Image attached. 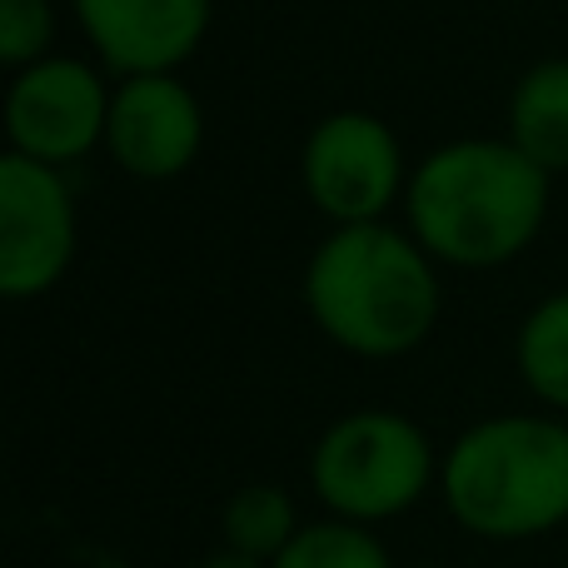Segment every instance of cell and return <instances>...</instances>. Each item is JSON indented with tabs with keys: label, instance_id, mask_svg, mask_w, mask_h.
I'll return each mask as SVG.
<instances>
[{
	"label": "cell",
	"instance_id": "obj_1",
	"mask_svg": "<svg viewBox=\"0 0 568 568\" xmlns=\"http://www.w3.org/2000/svg\"><path fill=\"white\" fill-rule=\"evenodd\" d=\"M554 210V175L509 135H459L414 160L404 230L439 270H504L529 255Z\"/></svg>",
	"mask_w": 568,
	"mask_h": 568
},
{
	"label": "cell",
	"instance_id": "obj_2",
	"mask_svg": "<svg viewBox=\"0 0 568 568\" xmlns=\"http://www.w3.org/2000/svg\"><path fill=\"white\" fill-rule=\"evenodd\" d=\"M310 324L354 359H404L444 314L439 260L404 225H344L310 250L300 275Z\"/></svg>",
	"mask_w": 568,
	"mask_h": 568
},
{
	"label": "cell",
	"instance_id": "obj_3",
	"mask_svg": "<svg viewBox=\"0 0 568 568\" xmlns=\"http://www.w3.org/2000/svg\"><path fill=\"white\" fill-rule=\"evenodd\" d=\"M439 499L484 544H529L568 524V419L489 414L444 449Z\"/></svg>",
	"mask_w": 568,
	"mask_h": 568
},
{
	"label": "cell",
	"instance_id": "obj_4",
	"mask_svg": "<svg viewBox=\"0 0 568 568\" xmlns=\"http://www.w3.org/2000/svg\"><path fill=\"white\" fill-rule=\"evenodd\" d=\"M444 454L399 409H349L324 424L310 449V489L329 519L389 524L419 509L439 484Z\"/></svg>",
	"mask_w": 568,
	"mask_h": 568
},
{
	"label": "cell",
	"instance_id": "obj_5",
	"mask_svg": "<svg viewBox=\"0 0 568 568\" xmlns=\"http://www.w3.org/2000/svg\"><path fill=\"white\" fill-rule=\"evenodd\" d=\"M409 155L399 130L374 110H334L300 145V190L329 230L379 225L409 195Z\"/></svg>",
	"mask_w": 568,
	"mask_h": 568
},
{
	"label": "cell",
	"instance_id": "obj_6",
	"mask_svg": "<svg viewBox=\"0 0 568 568\" xmlns=\"http://www.w3.org/2000/svg\"><path fill=\"white\" fill-rule=\"evenodd\" d=\"M110 95H115L110 70L85 55L55 50V55L16 70L6 85V105H0L10 155H26L50 170L90 160L95 150H105Z\"/></svg>",
	"mask_w": 568,
	"mask_h": 568
},
{
	"label": "cell",
	"instance_id": "obj_7",
	"mask_svg": "<svg viewBox=\"0 0 568 568\" xmlns=\"http://www.w3.org/2000/svg\"><path fill=\"white\" fill-rule=\"evenodd\" d=\"M80 255V205L65 170L26 155L0 160V294L26 304L50 294Z\"/></svg>",
	"mask_w": 568,
	"mask_h": 568
},
{
	"label": "cell",
	"instance_id": "obj_8",
	"mask_svg": "<svg viewBox=\"0 0 568 568\" xmlns=\"http://www.w3.org/2000/svg\"><path fill=\"white\" fill-rule=\"evenodd\" d=\"M205 150V105L185 75H125L110 95L105 155L145 185L180 180Z\"/></svg>",
	"mask_w": 568,
	"mask_h": 568
},
{
	"label": "cell",
	"instance_id": "obj_9",
	"mask_svg": "<svg viewBox=\"0 0 568 568\" xmlns=\"http://www.w3.org/2000/svg\"><path fill=\"white\" fill-rule=\"evenodd\" d=\"M90 60L125 75H180L200 55L215 0H70Z\"/></svg>",
	"mask_w": 568,
	"mask_h": 568
},
{
	"label": "cell",
	"instance_id": "obj_10",
	"mask_svg": "<svg viewBox=\"0 0 568 568\" xmlns=\"http://www.w3.org/2000/svg\"><path fill=\"white\" fill-rule=\"evenodd\" d=\"M504 135L539 170L568 175V55L534 60L509 90Z\"/></svg>",
	"mask_w": 568,
	"mask_h": 568
},
{
	"label": "cell",
	"instance_id": "obj_11",
	"mask_svg": "<svg viewBox=\"0 0 568 568\" xmlns=\"http://www.w3.org/2000/svg\"><path fill=\"white\" fill-rule=\"evenodd\" d=\"M514 369L549 414H568V290H554L519 320Z\"/></svg>",
	"mask_w": 568,
	"mask_h": 568
},
{
	"label": "cell",
	"instance_id": "obj_12",
	"mask_svg": "<svg viewBox=\"0 0 568 568\" xmlns=\"http://www.w3.org/2000/svg\"><path fill=\"white\" fill-rule=\"evenodd\" d=\"M300 529H304L300 509H294L290 489H280V484H240L225 499V509H220L225 549L260 564H275Z\"/></svg>",
	"mask_w": 568,
	"mask_h": 568
},
{
	"label": "cell",
	"instance_id": "obj_13",
	"mask_svg": "<svg viewBox=\"0 0 568 568\" xmlns=\"http://www.w3.org/2000/svg\"><path fill=\"white\" fill-rule=\"evenodd\" d=\"M270 568H399L379 534L349 519H314L290 539Z\"/></svg>",
	"mask_w": 568,
	"mask_h": 568
},
{
	"label": "cell",
	"instance_id": "obj_14",
	"mask_svg": "<svg viewBox=\"0 0 568 568\" xmlns=\"http://www.w3.org/2000/svg\"><path fill=\"white\" fill-rule=\"evenodd\" d=\"M60 10L55 0H0V65L16 70L55 55Z\"/></svg>",
	"mask_w": 568,
	"mask_h": 568
},
{
	"label": "cell",
	"instance_id": "obj_15",
	"mask_svg": "<svg viewBox=\"0 0 568 568\" xmlns=\"http://www.w3.org/2000/svg\"><path fill=\"white\" fill-rule=\"evenodd\" d=\"M200 568H270V564H260V559H245V554H230V549H220V554H210Z\"/></svg>",
	"mask_w": 568,
	"mask_h": 568
},
{
	"label": "cell",
	"instance_id": "obj_16",
	"mask_svg": "<svg viewBox=\"0 0 568 568\" xmlns=\"http://www.w3.org/2000/svg\"><path fill=\"white\" fill-rule=\"evenodd\" d=\"M399 568H439V564H399Z\"/></svg>",
	"mask_w": 568,
	"mask_h": 568
}]
</instances>
